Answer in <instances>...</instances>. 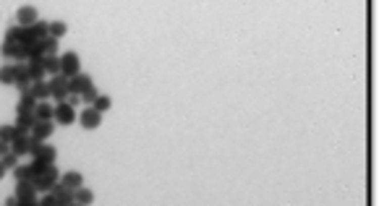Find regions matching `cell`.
Listing matches in <instances>:
<instances>
[{"label": "cell", "instance_id": "1", "mask_svg": "<svg viewBox=\"0 0 379 206\" xmlns=\"http://www.w3.org/2000/svg\"><path fill=\"white\" fill-rule=\"evenodd\" d=\"M58 180H60V172H58V167H55V165H50L48 170L42 172V175H34V180H32V183H34V188H37V193H42V196H44V193H50L53 188L58 185Z\"/></svg>", "mask_w": 379, "mask_h": 206}, {"label": "cell", "instance_id": "2", "mask_svg": "<svg viewBox=\"0 0 379 206\" xmlns=\"http://www.w3.org/2000/svg\"><path fill=\"white\" fill-rule=\"evenodd\" d=\"M50 97L60 105V102H66L68 99V78L63 76V73H58V76H53L50 78Z\"/></svg>", "mask_w": 379, "mask_h": 206}, {"label": "cell", "instance_id": "3", "mask_svg": "<svg viewBox=\"0 0 379 206\" xmlns=\"http://www.w3.org/2000/svg\"><path fill=\"white\" fill-rule=\"evenodd\" d=\"M100 123H102V115L97 113L94 107H84L81 110V115H79V125L84 131H97L100 128Z\"/></svg>", "mask_w": 379, "mask_h": 206}, {"label": "cell", "instance_id": "4", "mask_svg": "<svg viewBox=\"0 0 379 206\" xmlns=\"http://www.w3.org/2000/svg\"><path fill=\"white\" fill-rule=\"evenodd\" d=\"M60 73H63L66 78H73L76 73H81L79 55H76V53H63V58H60Z\"/></svg>", "mask_w": 379, "mask_h": 206}, {"label": "cell", "instance_id": "5", "mask_svg": "<svg viewBox=\"0 0 379 206\" xmlns=\"http://www.w3.org/2000/svg\"><path fill=\"white\" fill-rule=\"evenodd\" d=\"M94 81H92V76L89 73H76L73 78H68V94H76V97H81V91L89 89Z\"/></svg>", "mask_w": 379, "mask_h": 206}, {"label": "cell", "instance_id": "6", "mask_svg": "<svg viewBox=\"0 0 379 206\" xmlns=\"http://www.w3.org/2000/svg\"><path fill=\"white\" fill-rule=\"evenodd\" d=\"M29 146H32V136L16 131V136H13V141H11V151L16 157H24V154H29Z\"/></svg>", "mask_w": 379, "mask_h": 206}, {"label": "cell", "instance_id": "7", "mask_svg": "<svg viewBox=\"0 0 379 206\" xmlns=\"http://www.w3.org/2000/svg\"><path fill=\"white\" fill-rule=\"evenodd\" d=\"M53 123H63V125H71V123H76V110H73L71 105H66V102H60V105L55 107Z\"/></svg>", "mask_w": 379, "mask_h": 206}, {"label": "cell", "instance_id": "8", "mask_svg": "<svg viewBox=\"0 0 379 206\" xmlns=\"http://www.w3.org/2000/svg\"><path fill=\"white\" fill-rule=\"evenodd\" d=\"M16 19H19V26H21V29H29V26H34V24L39 21V16H37V8H34V6H24V8H19Z\"/></svg>", "mask_w": 379, "mask_h": 206}, {"label": "cell", "instance_id": "9", "mask_svg": "<svg viewBox=\"0 0 379 206\" xmlns=\"http://www.w3.org/2000/svg\"><path fill=\"white\" fill-rule=\"evenodd\" d=\"M60 185L76 193L79 188H84V175H81V172H76V170H71V172H63V178H60Z\"/></svg>", "mask_w": 379, "mask_h": 206}, {"label": "cell", "instance_id": "10", "mask_svg": "<svg viewBox=\"0 0 379 206\" xmlns=\"http://www.w3.org/2000/svg\"><path fill=\"white\" fill-rule=\"evenodd\" d=\"M53 133H55V123H53V120H48V123H34V128H32V138L42 141V144H44V138H50Z\"/></svg>", "mask_w": 379, "mask_h": 206}, {"label": "cell", "instance_id": "11", "mask_svg": "<svg viewBox=\"0 0 379 206\" xmlns=\"http://www.w3.org/2000/svg\"><path fill=\"white\" fill-rule=\"evenodd\" d=\"M34 160H37V162H42V165H55V160H58V149H55V146H50V144H42V146H39V151L34 154Z\"/></svg>", "mask_w": 379, "mask_h": 206}, {"label": "cell", "instance_id": "12", "mask_svg": "<svg viewBox=\"0 0 379 206\" xmlns=\"http://www.w3.org/2000/svg\"><path fill=\"white\" fill-rule=\"evenodd\" d=\"M34 123H37L34 113H16V131H21V133H32Z\"/></svg>", "mask_w": 379, "mask_h": 206}, {"label": "cell", "instance_id": "13", "mask_svg": "<svg viewBox=\"0 0 379 206\" xmlns=\"http://www.w3.org/2000/svg\"><path fill=\"white\" fill-rule=\"evenodd\" d=\"M50 193L55 196L58 206H71V203H76V201H73V191H68V188H63V185H60V180H58V185L53 188Z\"/></svg>", "mask_w": 379, "mask_h": 206}, {"label": "cell", "instance_id": "14", "mask_svg": "<svg viewBox=\"0 0 379 206\" xmlns=\"http://www.w3.org/2000/svg\"><path fill=\"white\" fill-rule=\"evenodd\" d=\"M29 91H32V97H34L37 102H48V99H50V84H48V81H34Z\"/></svg>", "mask_w": 379, "mask_h": 206}, {"label": "cell", "instance_id": "15", "mask_svg": "<svg viewBox=\"0 0 379 206\" xmlns=\"http://www.w3.org/2000/svg\"><path fill=\"white\" fill-rule=\"evenodd\" d=\"M53 115H55V107H53V105H48V102H37V107H34V118H37V123H48V120H53Z\"/></svg>", "mask_w": 379, "mask_h": 206}, {"label": "cell", "instance_id": "16", "mask_svg": "<svg viewBox=\"0 0 379 206\" xmlns=\"http://www.w3.org/2000/svg\"><path fill=\"white\" fill-rule=\"evenodd\" d=\"M16 198H37V188L32 180H19L16 183Z\"/></svg>", "mask_w": 379, "mask_h": 206}, {"label": "cell", "instance_id": "17", "mask_svg": "<svg viewBox=\"0 0 379 206\" xmlns=\"http://www.w3.org/2000/svg\"><path fill=\"white\" fill-rule=\"evenodd\" d=\"M26 68H29V78H32V84H34V81H42V78H44V63H42V58L29 60Z\"/></svg>", "mask_w": 379, "mask_h": 206}, {"label": "cell", "instance_id": "18", "mask_svg": "<svg viewBox=\"0 0 379 206\" xmlns=\"http://www.w3.org/2000/svg\"><path fill=\"white\" fill-rule=\"evenodd\" d=\"M34 107H37V99L32 97V91H26L19 97V105H16V113H34Z\"/></svg>", "mask_w": 379, "mask_h": 206}, {"label": "cell", "instance_id": "19", "mask_svg": "<svg viewBox=\"0 0 379 206\" xmlns=\"http://www.w3.org/2000/svg\"><path fill=\"white\" fill-rule=\"evenodd\" d=\"M73 201L79 203V206H92V203H94V193L84 185V188H79V191L73 193Z\"/></svg>", "mask_w": 379, "mask_h": 206}, {"label": "cell", "instance_id": "20", "mask_svg": "<svg viewBox=\"0 0 379 206\" xmlns=\"http://www.w3.org/2000/svg\"><path fill=\"white\" fill-rule=\"evenodd\" d=\"M42 63H44V73H50V76L60 73V58L58 55H44Z\"/></svg>", "mask_w": 379, "mask_h": 206}, {"label": "cell", "instance_id": "21", "mask_svg": "<svg viewBox=\"0 0 379 206\" xmlns=\"http://www.w3.org/2000/svg\"><path fill=\"white\" fill-rule=\"evenodd\" d=\"M11 172H13V178H16V183L19 180H34V172H32V167H29V165H16Z\"/></svg>", "mask_w": 379, "mask_h": 206}, {"label": "cell", "instance_id": "22", "mask_svg": "<svg viewBox=\"0 0 379 206\" xmlns=\"http://www.w3.org/2000/svg\"><path fill=\"white\" fill-rule=\"evenodd\" d=\"M110 105H113V99L108 97V94H100V97L92 102V107L97 110V113L102 115V113H108V110H110Z\"/></svg>", "mask_w": 379, "mask_h": 206}, {"label": "cell", "instance_id": "23", "mask_svg": "<svg viewBox=\"0 0 379 206\" xmlns=\"http://www.w3.org/2000/svg\"><path fill=\"white\" fill-rule=\"evenodd\" d=\"M0 165H3L6 170H13V167H16V165H21V157H16V154H13V151H8L6 157H0Z\"/></svg>", "mask_w": 379, "mask_h": 206}, {"label": "cell", "instance_id": "24", "mask_svg": "<svg viewBox=\"0 0 379 206\" xmlns=\"http://www.w3.org/2000/svg\"><path fill=\"white\" fill-rule=\"evenodd\" d=\"M66 31H68V26H66L63 21H53V24H50V37H53V39H60Z\"/></svg>", "mask_w": 379, "mask_h": 206}, {"label": "cell", "instance_id": "25", "mask_svg": "<svg viewBox=\"0 0 379 206\" xmlns=\"http://www.w3.org/2000/svg\"><path fill=\"white\" fill-rule=\"evenodd\" d=\"M13 136H16V125H0V141H6L11 144Z\"/></svg>", "mask_w": 379, "mask_h": 206}, {"label": "cell", "instance_id": "26", "mask_svg": "<svg viewBox=\"0 0 379 206\" xmlns=\"http://www.w3.org/2000/svg\"><path fill=\"white\" fill-rule=\"evenodd\" d=\"M0 84H3V86L13 84V66H3V68H0Z\"/></svg>", "mask_w": 379, "mask_h": 206}, {"label": "cell", "instance_id": "27", "mask_svg": "<svg viewBox=\"0 0 379 206\" xmlns=\"http://www.w3.org/2000/svg\"><path fill=\"white\" fill-rule=\"evenodd\" d=\"M97 97H100V91L94 89V84L89 86V89H84V91H81V102H94Z\"/></svg>", "mask_w": 379, "mask_h": 206}, {"label": "cell", "instance_id": "28", "mask_svg": "<svg viewBox=\"0 0 379 206\" xmlns=\"http://www.w3.org/2000/svg\"><path fill=\"white\" fill-rule=\"evenodd\" d=\"M44 55H58V39H53V37L44 39Z\"/></svg>", "mask_w": 379, "mask_h": 206}, {"label": "cell", "instance_id": "29", "mask_svg": "<svg viewBox=\"0 0 379 206\" xmlns=\"http://www.w3.org/2000/svg\"><path fill=\"white\" fill-rule=\"evenodd\" d=\"M39 206H58V201H55V196H53V193H44V196H42V201H39Z\"/></svg>", "mask_w": 379, "mask_h": 206}, {"label": "cell", "instance_id": "30", "mask_svg": "<svg viewBox=\"0 0 379 206\" xmlns=\"http://www.w3.org/2000/svg\"><path fill=\"white\" fill-rule=\"evenodd\" d=\"M66 105H71V107L76 110V107H79V105H81V97H76V94H68V99H66Z\"/></svg>", "mask_w": 379, "mask_h": 206}, {"label": "cell", "instance_id": "31", "mask_svg": "<svg viewBox=\"0 0 379 206\" xmlns=\"http://www.w3.org/2000/svg\"><path fill=\"white\" fill-rule=\"evenodd\" d=\"M16 206H39V201L37 198H19Z\"/></svg>", "mask_w": 379, "mask_h": 206}, {"label": "cell", "instance_id": "32", "mask_svg": "<svg viewBox=\"0 0 379 206\" xmlns=\"http://www.w3.org/2000/svg\"><path fill=\"white\" fill-rule=\"evenodd\" d=\"M11 151V144H6V141H0V157H6Z\"/></svg>", "mask_w": 379, "mask_h": 206}, {"label": "cell", "instance_id": "33", "mask_svg": "<svg viewBox=\"0 0 379 206\" xmlns=\"http://www.w3.org/2000/svg\"><path fill=\"white\" fill-rule=\"evenodd\" d=\"M16 203H19L16 196H8V198H6V206H16Z\"/></svg>", "mask_w": 379, "mask_h": 206}, {"label": "cell", "instance_id": "34", "mask_svg": "<svg viewBox=\"0 0 379 206\" xmlns=\"http://www.w3.org/2000/svg\"><path fill=\"white\" fill-rule=\"evenodd\" d=\"M6 172H8V170H6L3 165H0V180H3V178H6Z\"/></svg>", "mask_w": 379, "mask_h": 206}, {"label": "cell", "instance_id": "35", "mask_svg": "<svg viewBox=\"0 0 379 206\" xmlns=\"http://www.w3.org/2000/svg\"><path fill=\"white\" fill-rule=\"evenodd\" d=\"M71 206H79V203H71Z\"/></svg>", "mask_w": 379, "mask_h": 206}]
</instances>
